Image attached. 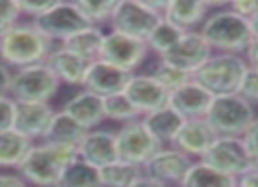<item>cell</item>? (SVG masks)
Listing matches in <instances>:
<instances>
[{"label": "cell", "instance_id": "4", "mask_svg": "<svg viewBox=\"0 0 258 187\" xmlns=\"http://www.w3.org/2000/svg\"><path fill=\"white\" fill-rule=\"evenodd\" d=\"M248 68L249 65L244 56L214 53L209 58V62L194 75V79L202 88H206L214 98L237 95Z\"/></svg>", "mask_w": 258, "mask_h": 187}, {"label": "cell", "instance_id": "39", "mask_svg": "<svg viewBox=\"0 0 258 187\" xmlns=\"http://www.w3.org/2000/svg\"><path fill=\"white\" fill-rule=\"evenodd\" d=\"M230 9L235 11L241 16L251 20L258 13V0H237V2H230Z\"/></svg>", "mask_w": 258, "mask_h": 187}, {"label": "cell", "instance_id": "16", "mask_svg": "<svg viewBox=\"0 0 258 187\" xmlns=\"http://www.w3.org/2000/svg\"><path fill=\"white\" fill-rule=\"evenodd\" d=\"M54 112L49 102H16L13 128L30 140L42 142Z\"/></svg>", "mask_w": 258, "mask_h": 187}, {"label": "cell", "instance_id": "13", "mask_svg": "<svg viewBox=\"0 0 258 187\" xmlns=\"http://www.w3.org/2000/svg\"><path fill=\"white\" fill-rule=\"evenodd\" d=\"M195 161L184 152H181L176 147H163L162 150L155 154L146 164H144V173L156 180L163 182L169 187H181L186 178L190 168Z\"/></svg>", "mask_w": 258, "mask_h": 187}, {"label": "cell", "instance_id": "8", "mask_svg": "<svg viewBox=\"0 0 258 187\" xmlns=\"http://www.w3.org/2000/svg\"><path fill=\"white\" fill-rule=\"evenodd\" d=\"M32 23L49 41H58L60 44L63 41H67L69 37H72L74 34H78V32L92 27L85 18V14L81 13V9L78 7V4L58 2V0H54V4L44 14L32 20Z\"/></svg>", "mask_w": 258, "mask_h": 187}, {"label": "cell", "instance_id": "19", "mask_svg": "<svg viewBox=\"0 0 258 187\" xmlns=\"http://www.w3.org/2000/svg\"><path fill=\"white\" fill-rule=\"evenodd\" d=\"M79 157L86 163L93 164L95 168H104L107 164L119 159L118 156V142H116V131L111 129H92L86 133L83 142L78 147Z\"/></svg>", "mask_w": 258, "mask_h": 187}, {"label": "cell", "instance_id": "26", "mask_svg": "<svg viewBox=\"0 0 258 187\" xmlns=\"http://www.w3.org/2000/svg\"><path fill=\"white\" fill-rule=\"evenodd\" d=\"M32 147H34V140L21 135L14 128L0 131V168L18 170Z\"/></svg>", "mask_w": 258, "mask_h": 187}, {"label": "cell", "instance_id": "27", "mask_svg": "<svg viewBox=\"0 0 258 187\" xmlns=\"http://www.w3.org/2000/svg\"><path fill=\"white\" fill-rule=\"evenodd\" d=\"M181 187H237V178L199 159L190 168Z\"/></svg>", "mask_w": 258, "mask_h": 187}, {"label": "cell", "instance_id": "18", "mask_svg": "<svg viewBox=\"0 0 258 187\" xmlns=\"http://www.w3.org/2000/svg\"><path fill=\"white\" fill-rule=\"evenodd\" d=\"M218 133L213 126L209 124L207 119H194L186 121L181 128V131L177 133L176 140L172 142V147L179 149L181 152H184L186 156L194 157H202L209 152V149L214 145V142L218 140Z\"/></svg>", "mask_w": 258, "mask_h": 187}, {"label": "cell", "instance_id": "1", "mask_svg": "<svg viewBox=\"0 0 258 187\" xmlns=\"http://www.w3.org/2000/svg\"><path fill=\"white\" fill-rule=\"evenodd\" d=\"M214 53L244 56L255 35L248 18L230 9V4L214 9L199 30Z\"/></svg>", "mask_w": 258, "mask_h": 187}, {"label": "cell", "instance_id": "44", "mask_svg": "<svg viewBox=\"0 0 258 187\" xmlns=\"http://www.w3.org/2000/svg\"><path fill=\"white\" fill-rule=\"evenodd\" d=\"M246 62H248L249 67H255L258 68V39H255V41L251 42V46H249V49L246 51L244 55Z\"/></svg>", "mask_w": 258, "mask_h": 187}, {"label": "cell", "instance_id": "14", "mask_svg": "<svg viewBox=\"0 0 258 187\" xmlns=\"http://www.w3.org/2000/svg\"><path fill=\"white\" fill-rule=\"evenodd\" d=\"M125 93L136 109L143 114V117L163 107H169L170 93L151 74H134Z\"/></svg>", "mask_w": 258, "mask_h": 187}, {"label": "cell", "instance_id": "24", "mask_svg": "<svg viewBox=\"0 0 258 187\" xmlns=\"http://www.w3.org/2000/svg\"><path fill=\"white\" fill-rule=\"evenodd\" d=\"M143 123L158 142H162L163 145H172L177 133L181 131V128H183V124L186 121L174 109L163 107V109L156 110V112L146 114L143 117Z\"/></svg>", "mask_w": 258, "mask_h": 187}, {"label": "cell", "instance_id": "5", "mask_svg": "<svg viewBox=\"0 0 258 187\" xmlns=\"http://www.w3.org/2000/svg\"><path fill=\"white\" fill-rule=\"evenodd\" d=\"M256 117L255 107L237 93L216 96L206 119L220 136H244Z\"/></svg>", "mask_w": 258, "mask_h": 187}, {"label": "cell", "instance_id": "37", "mask_svg": "<svg viewBox=\"0 0 258 187\" xmlns=\"http://www.w3.org/2000/svg\"><path fill=\"white\" fill-rule=\"evenodd\" d=\"M20 9H21V14H25V16H30L32 20H35V18H39L41 14H44L46 11L49 9V7L54 4V0H49V2H34V0H20Z\"/></svg>", "mask_w": 258, "mask_h": 187}, {"label": "cell", "instance_id": "34", "mask_svg": "<svg viewBox=\"0 0 258 187\" xmlns=\"http://www.w3.org/2000/svg\"><path fill=\"white\" fill-rule=\"evenodd\" d=\"M21 16L23 14L18 0H0V37L16 27Z\"/></svg>", "mask_w": 258, "mask_h": 187}, {"label": "cell", "instance_id": "43", "mask_svg": "<svg viewBox=\"0 0 258 187\" xmlns=\"http://www.w3.org/2000/svg\"><path fill=\"white\" fill-rule=\"evenodd\" d=\"M132 187H169V185L163 184V182H160V180H156V178H153V177H150V175L143 173L136 182H134Z\"/></svg>", "mask_w": 258, "mask_h": 187}, {"label": "cell", "instance_id": "33", "mask_svg": "<svg viewBox=\"0 0 258 187\" xmlns=\"http://www.w3.org/2000/svg\"><path fill=\"white\" fill-rule=\"evenodd\" d=\"M151 75H153L156 81H158L169 93L176 91V89H179L181 86L194 81V75L179 70L177 67H172V65L162 62V60H160L158 65L155 67V70L151 72Z\"/></svg>", "mask_w": 258, "mask_h": 187}, {"label": "cell", "instance_id": "25", "mask_svg": "<svg viewBox=\"0 0 258 187\" xmlns=\"http://www.w3.org/2000/svg\"><path fill=\"white\" fill-rule=\"evenodd\" d=\"M105 32L100 27H88L85 30L78 32L72 37H69L67 41H63L60 46L67 48L69 51L76 53L78 56H81L83 60L93 63L97 60H100L102 55V46H104Z\"/></svg>", "mask_w": 258, "mask_h": 187}, {"label": "cell", "instance_id": "12", "mask_svg": "<svg viewBox=\"0 0 258 187\" xmlns=\"http://www.w3.org/2000/svg\"><path fill=\"white\" fill-rule=\"evenodd\" d=\"M213 55L214 51L202 37L201 32H186L179 39V42L160 60L172 65V67H177L179 70L195 75L209 62Z\"/></svg>", "mask_w": 258, "mask_h": 187}, {"label": "cell", "instance_id": "9", "mask_svg": "<svg viewBox=\"0 0 258 187\" xmlns=\"http://www.w3.org/2000/svg\"><path fill=\"white\" fill-rule=\"evenodd\" d=\"M116 142H118L119 159L143 168L158 150L165 147L151 135L143 119L121 124V128L116 131Z\"/></svg>", "mask_w": 258, "mask_h": 187}, {"label": "cell", "instance_id": "20", "mask_svg": "<svg viewBox=\"0 0 258 187\" xmlns=\"http://www.w3.org/2000/svg\"><path fill=\"white\" fill-rule=\"evenodd\" d=\"M61 110L67 112L71 117H74V119L78 121L83 128L88 129V131L97 129V126H100L105 121L104 98L85 88L79 93H76L74 96H71V98L63 103Z\"/></svg>", "mask_w": 258, "mask_h": 187}, {"label": "cell", "instance_id": "7", "mask_svg": "<svg viewBox=\"0 0 258 187\" xmlns=\"http://www.w3.org/2000/svg\"><path fill=\"white\" fill-rule=\"evenodd\" d=\"M162 20L163 16L155 13L144 0H118L109 27L114 32L148 41Z\"/></svg>", "mask_w": 258, "mask_h": 187}, {"label": "cell", "instance_id": "28", "mask_svg": "<svg viewBox=\"0 0 258 187\" xmlns=\"http://www.w3.org/2000/svg\"><path fill=\"white\" fill-rule=\"evenodd\" d=\"M58 187H102L100 170L78 157L65 166Z\"/></svg>", "mask_w": 258, "mask_h": 187}, {"label": "cell", "instance_id": "30", "mask_svg": "<svg viewBox=\"0 0 258 187\" xmlns=\"http://www.w3.org/2000/svg\"><path fill=\"white\" fill-rule=\"evenodd\" d=\"M104 114H105V119L121 124L143 119V114L130 102V98L126 96L125 91L104 98Z\"/></svg>", "mask_w": 258, "mask_h": 187}, {"label": "cell", "instance_id": "11", "mask_svg": "<svg viewBox=\"0 0 258 187\" xmlns=\"http://www.w3.org/2000/svg\"><path fill=\"white\" fill-rule=\"evenodd\" d=\"M150 53L151 49L146 41L130 37L121 32L109 30L104 39L100 60L136 74L137 68L148 60Z\"/></svg>", "mask_w": 258, "mask_h": 187}, {"label": "cell", "instance_id": "2", "mask_svg": "<svg viewBox=\"0 0 258 187\" xmlns=\"http://www.w3.org/2000/svg\"><path fill=\"white\" fill-rule=\"evenodd\" d=\"M53 49V41H49L32 21L18 23L0 37V62L18 70L46 63Z\"/></svg>", "mask_w": 258, "mask_h": 187}, {"label": "cell", "instance_id": "3", "mask_svg": "<svg viewBox=\"0 0 258 187\" xmlns=\"http://www.w3.org/2000/svg\"><path fill=\"white\" fill-rule=\"evenodd\" d=\"M79 157L78 147L41 142L30 149L18 173L34 187H58L65 166Z\"/></svg>", "mask_w": 258, "mask_h": 187}, {"label": "cell", "instance_id": "45", "mask_svg": "<svg viewBox=\"0 0 258 187\" xmlns=\"http://www.w3.org/2000/svg\"><path fill=\"white\" fill-rule=\"evenodd\" d=\"M249 23H251L253 35H255V39H258V13L255 14V16H251V20H249Z\"/></svg>", "mask_w": 258, "mask_h": 187}, {"label": "cell", "instance_id": "21", "mask_svg": "<svg viewBox=\"0 0 258 187\" xmlns=\"http://www.w3.org/2000/svg\"><path fill=\"white\" fill-rule=\"evenodd\" d=\"M46 63L54 72V75L60 79L61 84L81 86V88L83 82H85L86 72H88L90 65H92L86 60H83L81 56H78L76 53L69 51L63 46L54 48Z\"/></svg>", "mask_w": 258, "mask_h": 187}, {"label": "cell", "instance_id": "38", "mask_svg": "<svg viewBox=\"0 0 258 187\" xmlns=\"http://www.w3.org/2000/svg\"><path fill=\"white\" fill-rule=\"evenodd\" d=\"M242 138H244L246 147H248L249 154H251L253 163L258 166V117L255 119V123L249 126V129L246 131V135Z\"/></svg>", "mask_w": 258, "mask_h": 187}, {"label": "cell", "instance_id": "36", "mask_svg": "<svg viewBox=\"0 0 258 187\" xmlns=\"http://www.w3.org/2000/svg\"><path fill=\"white\" fill-rule=\"evenodd\" d=\"M14 112H16V102L9 95L0 96V131L13 128Z\"/></svg>", "mask_w": 258, "mask_h": 187}, {"label": "cell", "instance_id": "32", "mask_svg": "<svg viewBox=\"0 0 258 187\" xmlns=\"http://www.w3.org/2000/svg\"><path fill=\"white\" fill-rule=\"evenodd\" d=\"M78 7L88 23L92 27H100L104 23H111V18L118 6V0H102V2H93V0H78Z\"/></svg>", "mask_w": 258, "mask_h": 187}, {"label": "cell", "instance_id": "15", "mask_svg": "<svg viewBox=\"0 0 258 187\" xmlns=\"http://www.w3.org/2000/svg\"><path fill=\"white\" fill-rule=\"evenodd\" d=\"M132 75V72L118 68L114 65L104 62V60H97V62L90 65L83 88L102 96V98H107L111 95L125 91Z\"/></svg>", "mask_w": 258, "mask_h": 187}, {"label": "cell", "instance_id": "41", "mask_svg": "<svg viewBox=\"0 0 258 187\" xmlns=\"http://www.w3.org/2000/svg\"><path fill=\"white\" fill-rule=\"evenodd\" d=\"M0 187H28L20 173H0Z\"/></svg>", "mask_w": 258, "mask_h": 187}, {"label": "cell", "instance_id": "40", "mask_svg": "<svg viewBox=\"0 0 258 187\" xmlns=\"http://www.w3.org/2000/svg\"><path fill=\"white\" fill-rule=\"evenodd\" d=\"M11 81H13V70L4 62H0V96L9 95Z\"/></svg>", "mask_w": 258, "mask_h": 187}, {"label": "cell", "instance_id": "35", "mask_svg": "<svg viewBox=\"0 0 258 187\" xmlns=\"http://www.w3.org/2000/svg\"><path fill=\"white\" fill-rule=\"evenodd\" d=\"M239 95L244 100H248L253 107L258 105V68L249 67L246 72L244 79H242Z\"/></svg>", "mask_w": 258, "mask_h": 187}, {"label": "cell", "instance_id": "17", "mask_svg": "<svg viewBox=\"0 0 258 187\" xmlns=\"http://www.w3.org/2000/svg\"><path fill=\"white\" fill-rule=\"evenodd\" d=\"M213 100L214 96L194 79L188 84L170 93L169 107L176 110L184 121L206 119Z\"/></svg>", "mask_w": 258, "mask_h": 187}, {"label": "cell", "instance_id": "31", "mask_svg": "<svg viewBox=\"0 0 258 187\" xmlns=\"http://www.w3.org/2000/svg\"><path fill=\"white\" fill-rule=\"evenodd\" d=\"M183 34H186V32H183L181 28H177L176 25H172L170 21H167L165 18H163L146 42H148V46H150L151 53L158 55V58H162V56H165L167 53L179 42Z\"/></svg>", "mask_w": 258, "mask_h": 187}, {"label": "cell", "instance_id": "29", "mask_svg": "<svg viewBox=\"0 0 258 187\" xmlns=\"http://www.w3.org/2000/svg\"><path fill=\"white\" fill-rule=\"evenodd\" d=\"M143 173V166L116 159L114 163L100 168V180H102V187H132L134 182Z\"/></svg>", "mask_w": 258, "mask_h": 187}, {"label": "cell", "instance_id": "6", "mask_svg": "<svg viewBox=\"0 0 258 187\" xmlns=\"http://www.w3.org/2000/svg\"><path fill=\"white\" fill-rule=\"evenodd\" d=\"M60 84L48 63L23 67L13 70L9 96L14 102H49Z\"/></svg>", "mask_w": 258, "mask_h": 187}, {"label": "cell", "instance_id": "10", "mask_svg": "<svg viewBox=\"0 0 258 187\" xmlns=\"http://www.w3.org/2000/svg\"><path fill=\"white\" fill-rule=\"evenodd\" d=\"M202 161L235 178L256 166L242 136H218Z\"/></svg>", "mask_w": 258, "mask_h": 187}, {"label": "cell", "instance_id": "42", "mask_svg": "<svg viewBox=\"0 0 258 187\" xmlns=\"http://www.w3.org/2000/svg\"><path fill=\"white\" fill-rule=\"evenodd\" d=\"M237 187H258V166L242 173L237 178Z\"/></svg>", "mask_w": 258, "mask_h": 187}, {"label": "cell", "instance_id": "23", "mask_svg": "<svg viewBox=\"0 0 258 187\" xmlns=\"http://www.w3.org/2000/svg\"><path fill=\"white\" fill-rule=\"evenodd\" d=\"M86 133H88V129L83 128L74 117H71L63 110H56L42 142L56 143V145L79 147V143L83 142Z\"/></svg>", "mask_w": 258, "mask_h": 187}, {"label": "cell", "instance_id": "22", "mask_svg": "<svg viewBox=\"0 0 258 187\" xmlns=\"http://www.w3.org/2000/svg\"><path fill=\"white\" fill-rule=\"evenodd\" d=\"M209 9L206 0H170L165 20L183 32H199L211 14Z\"/></svg>", "mask_w": 258, "mask_h": 187}]
</instances>
